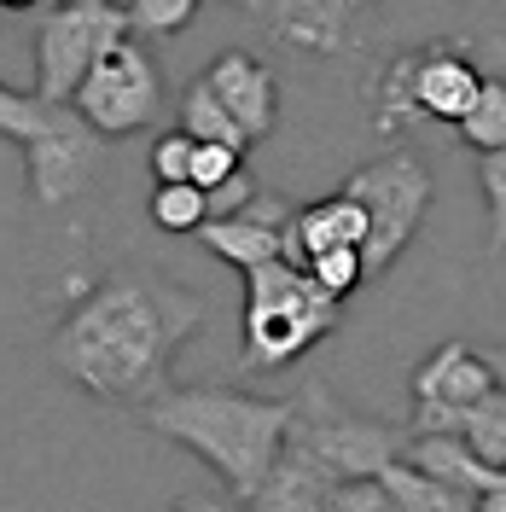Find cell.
I'll use <instances>...</instances> for the list:
<instances>
[{"instance_id":"obj_1","label":"cell","mask_w":506,"mask_h":512,"mask_svg":"<svg viewBox=\"0 0 506 512\" xmlns=\"http://www.w3.org/2000/svg\"><path fill=\"white\" fill-rule=\"evenodd\" d=\"M204 320L210 309L158 274H111L59 320V332L47 338V355L94 402L146 408L169 390L175 350Z\"/></svg>"},{"instance_id":"obj_2","label":"cell","mask_w":506,"mask_h":512,"mask_svg":"<svg viewBox=\"0 0 506 512\" xmlns=\"http://www.w3.org/2000/svg\"><path fill=\"white\" fill-rule=\"evenodd\" d=\"M413 431L379 425V419L344 414V402L326 390V379L303 384L291 402V425L268 483L256 489V512H326L338 483L349 478H379L396 454H408Z\"/></svg>"},{"instance_id":"obj_3","label":"cell","mask_w":506,"mask_h":512,"mask_svg":"<svg viewBox=\"0 0 506 512\" xmlns=\"http://www.w3.org/2000/svg\"><path fill=\"white\" fill-rule=\"evenodd\" d=\"M146 431H158L169 443L198 454L222 489L251 507L256 489L268 483L274 460H280L285 425H291V402L280 396H251V390H227V384H198V390H163L158 402L140 408Z\"/></svg>"},{"instance_id":"obj_4","label":"cell","mask_w":506,"mask_h":512,"mask_svg":"<svg viewBox=\"0 0 506 512\" xmlns=\"http://www.w3.org/2000/svg\"><path fill=\"white\" fill-rule=\"evenodd\" d=\"M338 297L303 262H256L245 268V367H285L338 332Z\"/></svg>"},{"instance_id":"obj_5","label":"cell","mask_w":506,"mask_h":512,"mask_svg":"<svg viewBox=\"0 0 506 512\" xmlns=\"http://www.w3.org/2000/svg\"><path fill=\"white\" fill-rule=\"evenodd\" d=\"M128 30V12L117 0H59L35 24V94L47 105H70L82 76L94 70Z\"/></svg>"},{"instance_id":"obj_6","label":"cell","mask_w":506,"mask_h":512,"mask_svg":"<svg viewBox=\"0 0 506 512\" xmlns=\"http://www.w3.org/2000/svg\"><path fill=\"white\" fill-rule=\"evenodd\" d=\"M344 192H355L367 204V274L379 280L390 274V262L408 251L425 227V210H431V169L413 158V152H390V158L361 163L344 181Z\"/></svg>"},{"instance_id":"obj_7","label":"cell","mask_w":506,"mask_h":512,"mask_svg":"<svg viewBox=\"0 0 506 512\" xmlns=\"http://www.w3.org/2000/svg\"><path fill=\"white\" fill-rule=\"evenodd\" d=\"M76 111H82V123L94 128L99 140H123V134H140V128L158 117L163 105V82H158V64L152 53L123 35L105 59L82 76V88L70 99Z\"/></svg>"},{"instance_id":"obj_8","label":"cell","mask_w":506,"mask_h":512,"mask_svg":"<svg viewBox=\"0 0 506 512\" xmlns=\"http://www.w3.org/2000/svg\"><path fill=\"white\" fill-rule=\"evenodd\" d=\"M233 6L256 12L285 47L320 53V59H355L379 12V0H233Z\"/></svg>"},{"instance_id":"obj_9","label":"cell","mask_w":506,"mask_h":512,"mask_svg":"<svg viewBox=\"0 0 506 512\" xmlns=\"http://www.w3.org/2000/svg\"><path fill=\"white\" fill-rule=\"evenodd\" d=\"M24 169H30V198L41 210H64L70 198L94 187L99 169V134L82 123L76 105H59L53 123L35 140H24Z\"/></svg>"},{"instance_id":"obj_10","label":"cell","mask_w":506,"mask_h":512,"mask_svg":"<svg viewBox=\"0 0 506 512\" xmlns=\"http://www.w3.org/2000/svg\"><path fill=\"white\" fill-rule=\"evenodd\" d=\"M408 70H413V105L437 123H460L477 88H483V70L472 64V41H460V35L413 47Z\"/></svg>"},{"instance_id":"obj_11","label":"cell","mask_w":506,"mask_h":512,"mask_svg":"<svg viewBox=\"0 0 506 512\" xmlns=\"http://www.w3.org/2000/svg\"><path fill=\"white\" fill-rule=\"evenodd\" d=\"M204 82L216 88V99L239 117V128L251 140H268L274 134V123H280V76L256 59V53H245V47L222 53V59L204 70Z\"/></svg>"},{"instance_id":"obj_12","label":"cell","mask_w":506,"mask_h":512,"mask_svg":"<svg viewBox=\"0 0 506 512\" xmlns=\"http://www.w3.org/2000/svg\"><path fill=\"white\" fill-rule=\"evenodd\" d=\"M332 245H367V204L355 192H332L315 204H297V216L280 233V256L285 262H309L315 251Z\"/></svg>"},{"instance_id":"obj_13","label":"cell","mask_w":506,"mask_h":512,"mask_svg":"<svg viewBox=\"0 0 506 512\" xmlns=\"http://www.w3.org/2000/svg\"><path fill=\"white\" fill-rule=\"evenodd\" d=\"M489 390H495V367L483 361V350H466V344H443L413 367V402L460 408V402H477Z\"/></svg>"},{"instance_id":"obj_14","label":"cell","mask_w":506,"mask_h":512,"mask_svg":"<svg viewBox=\"0 0 506 512\" xmlns=\"http://www.w3.org/2000/svg\"><path fill=\"white\" fill-rule=\"evenodd\" d=\"M408 460L413 466H425V472H437L443 483H454L460 495H489V489H501L506 483V466L495 460H483L466 437H454V431H419L408 443Z\"/></svg>"},{"instance_id":"obj_15","label":"cell","mask_w":506,"mask_h":512,"mask_svg":"<svg viewBox=\"0 0 506 512\" xmlns=\"http://www.w3.org/2000/svg\"><path fill=\"white\" fill-rule=\"evenodd\" d=\"M379 483L390 489V507H396V512H472L477 507L472 495H460V489L443 483L437 472L413 466L408 454H396V460L379 472Z\"/></svg>"},{"instance_id":"obj_16","label":"cell","mask_w":506,"mask_h":512,"mask_svg":"<svg viewBox=\"0 0 506 512\" xmlns=\"http://www.w3.org/2000/svg\"><path fill=\"white\" fill-rule=\"evenodd\" d=\"M280 233L285 227H268V222H256V216H210V222L198 227V239L222 256L227 268H239V274L256 268V262H274L280 256Z\"/></svg>"},{"instance_id":"obj_17","label":"cell","mask_w":506,"mask_h":512,"mask_svg":"<svg viewBox=\"0 0 506 512\" xmlns=\"http://www.w3.org/2000/svg\"><path fill=\"white\" fill-rule=\"evenodd\" d=\"M181 128H187L192 140H222V146H233V152H245V146H251V134L239 128V117L216 99V88H210L204 76L181 94Z\"/></svg>"},{"instance_id":"obj_18","label":"cell","mask_w":506,"mask_h":512,"mask_svg":"<svg viewBox=\"0 0 506 512\" xmlns=\"http://www.w3.org/2000/svg\"><path fill=\"white\" fill-rule=\"evenodd\" d=\"M454 134H460V146H472V152L506 146V82L501 76H483V88H477V99L466 105V117L454 123Z\"/></svg>"},{"instance_id":"obj_19","label":"cell","mask_w":506,"mask_h":512,"mask_svg":"<svg viewBox=\"0 0 506 512\" xmlns=\"http://www.w3.org/2000/svg\"><path fill=\"white\" fill-rule=\"evenodd\" d=\"M152 222L163 233H198V227L210 222V192L198 187V181H158V192H152Z\"/></svg>"},{"instance_id":"obj_20","label":"cell","mask_w":506,"mask_h":512,"mask_svg":"<svg viewBox=\"0 0 506 512\" xmlns=\"http://www.w3.org/2000/svg\"><path fill=\"white\" fill-rule=\"evenodd\" d=\"M303 268H309L320 286L338 297V303H344L349 291H361V280H367V256H361V245H332V251H315Z\"/></svg>"},{"instance_id":"obj_21","label":"cell","mask_w":506,"mask_h":512,"mask_svg":"<svg viewBox=\"0 0 506 512\" xmlns=\"http://www.w3.org/2000/svg\"><path fill=\"white\" fill-rule=\"evenodd\" d=\"M53 111H59V105H47L41 94H18V88L0 82V134H6V140H18V146L35 140L41 128L53 123Z\"/></svg>"},{"instance_id":"obj_22","label":"cell","mask_w":506,"mask_h":512,"mask_svg":"<svg viewBox=\"0 0 506 512\" xmlns=\"http://www.w3.org/2000/svg\"><path fill=\"white\" fill-rule=\"evenodd\" d=\"M477 181H483V198H489V251H506V146L495 152H477Z\"/></svg>"},{"instance_id":"obj_23","label":"cell","mask_w":506,"mask_h":512,"mask_svg":"<svg viewBox=\"0 0 506 512\" xmlns=\"http://www.w3.org/2000/svg\"><path fill=\"white\" fill-rule=\"evenodd\" d=\"M128 30L140 35H181L198 12V0H123Z\"/></svg>"},{"instance_id":"obj_24","label":"cell","mask_w":506,"mask_h":512,"mask_svg":"<svg viewBox=\"0 0 506 512\" xmlns=\"http://www.w3.org/2000/svg\"><path fill=\"white\" fill-rule=\"evenodd\" d=\"M192 152H198V140H192L187 128L158 134V146H152V175H158V181H192Z\"/></svg>"},{"instance_id":"obj_25","label":"cell","mask_w":506,"mask_h":512,"mask_svg":"<svg viewBox=\"0 0 506 512\" xmlns=\"http://www.w3.org/2000/svg\"><path fill=\"white\" fill-rule=\"evenodd\" d=\"M239 158L245 152H233V146H222V140H198V152H192V181L210 192V187H222L227 175L239 169Z\"/></svg>"},{"instance_id":"obj_26","label":"cell","mask_w":506,"mask_h":512,"mask_svg":"<svg viewBox=\"0 0 506 512\" xmlns=\"http://www.w3.org/2000/svg\"><path fill=\"white\" fill-rule=\"evenodd\" d=\"M332 512H396V507H390V489L379 478H349V483H338Z\"/></svg>"},{"instance_id":"obj_27","label":"cell","mask_w":506,"mask_h":512,"mask_svg":"<svg viewBox=\"0 0 506 512\" xmlns=\"http://www.w3.org/2000/svg\"><path fill=\"white\" fill-rule=\"evenodd\" d=\"M251 192H256V181H251V169L239 163L222 187H210V216H239V210L251 204Z\"/></svg>"},{"instance_id":"obj_28","label":"cell","mask_w":506,"mask_h":512,"mask_svg":"<svg viewBox=\"0 0 506 512\" xmlns=\"http://www.w3.org/2000/svg\"><path fill=\"white\" fill-rule=\"evenodd\" d=\"M483 361L495 367V384H501V390H506V344H495V350H483Z\"/></svg>"},{"instance_id":"obj_29","label":"cell","mask_w":506,"mask_h":512,"mask_svg":"<svg viewBox=\"0 0 506 512\" xmlns=\"http://www.w3.org/2000/svg\"><path fill=\"white\" fill-rule=\"evenodd\" d=\"M477 512H506V483L489 489V495H477Z\"/></svg>"},{"instance_id":"obj_30","label":"cell","mask_w":506,"mask_h":512,"mask_svg":"<svg viewBox=\"0 0 506 512\" xmlns=\"http://www.w3.org/2000/svg\"><path fill=\"white\" fill-rule=\"evenodd\" d=\"M6 12H30V6H41V0H0Z\"/></svg>"}]
</instances>
